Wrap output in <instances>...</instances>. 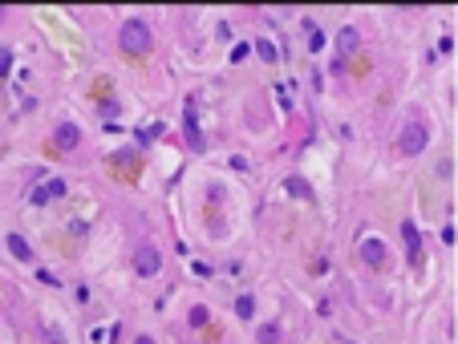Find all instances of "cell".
Wrapping results in <instances>:
<instances>
[{"mask_svg":"<svg viewBox=\"0 0 458 344\" xmlns=\"http://www.w3.org/2000/svg\"><path fill=\"white\" fill-rule=\"evenodd\" d=\"M183 138H186V146H191L195 154H203V150H207V142H203V130H199V118H195V101H186V114H183Z\"/></svg>","mask_w":458,"mask_h":344,"instance_id":"obj_9","label":"cell"},{"mask_svg":"<svg viewBox=\"0 0 458 344\" xmlns=\"http://www.w3.org/2000/svg\"><path fill=\"white\" fill-rule=\"evenodd\" d=\"M134 344H158V341H154L150 332H142V336H134Z\"/></svg>","mask_w":458,"mask_h":344,"instance_id":"obj_20","label":"cell"},{"mask_svg":"<svg viewBox=\"0 0 458 344\" xmlns=\"http://www.w3.org/2000/svg\"><path fill=\"white\" fill-rule=\"evenodd\" d=\"M280 341H284L280 320H264V324H256V344H280Z\"/></svg>","mask_w":458,"mask_h":344,"instance_id":"obj_11","label":"cell"},{"mask_svg":"<svg viewBox=\"0 0 458 344\" xmlns=\"http://www.w3.org/2000/svg\"><path fill=\"white\" fill-rule=\"evenodd\" d=\"M118 49L126 53V57H146L150 49H154V33H150V25L146 21H122V29H118Z\"/></svg>","mask_w":458,"mask_h":344,"instance_id":"obj_1","label":"cell"},{"mask_svg":"<svg viewBox=\"0 0 458 344\" xmlns=\"http://www.w3.org/2000/svg\"><path fill=\"white\" fill-rule=\"evenodd\" d=\"M402 243H406V259H410V267H422V231H418V223L406 219L402 223Z\"/></svg>","mask_w":458,"mask_h":344,"instance_id":"obj_7","label":"cell"},{"mask_svg":"<svg viewBox=\"0 0 458 344\" xmlns=\"http://www.w3.org/2000/svg\"><path fill=\"white\" fill-rule=\"evenodd\" d=\"M248 53H252V45H235V53H231V61H243Z\"/></svg>","mask_w":458,"mask_h":344,"instance_id":"obj_19","label":"cell"},{"mask_svg":"<svg viewBox=\"0 0 458 344\" xmlns=\"http://www.w3.org/2000/svg\"><path fill=\"white\" fill-rule=\"evenodd\" d=\"M361 49V33H357V25H345V29H337V61L341 65H349V57Z\"/></svg>","mask_w":458,"mask_h":344,"instance_id":"obj_8","label":"cell"},{"mask_svg":"<svg viewBox=\"0 0 458 344\" xmlns=\"http://www.w3.org/2000/svg\"><path fill=\"white\" fill-rule=\"evenodd\" d=\"M186 324H191V328H207V324H211V308H207V304H191V308H186Z\"/></svg>","mask_w":458,"mask_h":344,"instance_id":"obj_13","label":"cell"},{"mask_svg":"<svg viewBox=\"0 0 458 344\" xmlns=\"http://www.w3.org/2000/svg\"><path fill=\"white\" fill-rule=\"evenodd\" d=\"M4 247H8V256L16 259V263H33V247H29V239L25 235H16V231H8V239H4Z\"/></svg>","mask_w":458,"mask_h":344,"instance_id":"obj_10","label":"cell"},{"mask_svg":"<svg viewBox=\"0 0 458 344\" xmlns=\"http://www.w3.org/2000/svg\"><path fill=\"white\" fill-rule=\"evenodd\" d=\"M53 146L65 150V154H73V150L82 146V126H77V122H57V126H53Z\"/></svg>","mask_w":458,"mask_h":344,"instance_id":"obj_6","label":"cell"},{"mask_svg":"<svg viewBox=\"0 0 458 344\" xmlns=\"http://www.w3.org/2000/svg\"><path fill=\"white\" fill-rule=\"evenodd\" d=\"M97 110H101V114H106V118H114V114H118V101H110V97H106V101H101V106H97Z\"/></svg>","mask_w":458,"mask_h":344,"instance_id":"obj_18","label":"cell"},{"mask_svg":"<svg viewBox=\"0 0 458 344\" xmlns=\"http://www.w3.org/2000/svg\"><path fill=\"white\" fill-rule=\"evenodd\" d=\"M4 21H8V8H4V4H0V25H4Z\"/></svg>","mask_w":458,"mask_h":344,"instance_id":"obj_21","label":"cell"},{"mask_svg":"<svg viewBox=\"0 0 458 344\" xmlns=\"http://www.w3.org/2000/svg\"><path fill=\"white\" fill-rule=\"evenodd\" d=\"M300 29H304V45H309V53H321V49H324V29H321V25H317V21H304Z\"/></svg>","mask_w":458,"mask_h":344,"instance_id":"obj_12","label":"cell"},{"mask_svg":"<svg viewBox=\"0 0 458 344\" xmlns=\"http://www.w3.org/2000/svg\"><path fill=\"white\" fill-rule=\"evenodd\" d=\"M252 53H256V57H260L264 65H276V57H280V53H276V45L268 41V37H256V45H252Z\"/></svg>","mask_w":458,"mask_h":344,"instance_id":"obj_14","label":"cell"},{"mask_svg":"<svg viewBox=\"0 0 458 344\" xmlns=\"http://www.w3.org/2000/svg\"><path fill=\"white\" fill-rule=\"evenodd\" d=\"M130 267H134L138 280H154V275L162 271V251H158L154 243H142V247H134V256H130Z\"/></svg>","mask_w":458,"mask_h":344,"instance_id":"obj_3","label":"cell"},{"mask_svg":"<svg viewBox=\"0 0 458 344\" xmlns=\"http://www.w3.org/2000/svg\"><path fill=\"white\" fill-rule=\"evenodd\" d=\"M284 191H288V195H296V199H304V203L313 199V186H309L304 178H288V182H284Z\"/></svg>","mask_w":458,"mask_h":344,"instance_id":"obj_16","label":"cell"},{"mask_svg":"<svg viewBox=\"0 0 458 344\" xmlns=\"http://www.w3.org/2000/svg\"><path fill=\"white\" fill-rule=\"evenodd\" d=\"M426 146H430V122L426 118H410L402 126V134H398V154L402 158H422Z\"/></svg>","mask_w":458,"mask_h":344,"instance_id":"obj_2","label":"cell"},{"mask_svg":"<svg viewBox=\"0 0 458 344\" xmlns=\"http://www.w3.org/2000/svg\"><path fill=\"white\" fill-rule=\"evenodd\" d=\"M345 344H353V341H345Z\"/></svg>","mask_w":458,"mask_h":344,"instance_id":"obj_22","label":"cell"},{"mask_svg":"<svg viewBox=\"0 0 458 344\" xmlns=\"http://www.w3.org/2000/svg\"><path fill=\"white\" fill-rule=\"evenodd\" d=\"M69 195V182L65 178H45V182H37L33 191H29V203L33 207H49L53 199H65Z\"/></svg>","mask_w":458,"mask_h":344,"instance_id":"obj_5","label":"cell"},{"mask_svg":"<svg viewBox=\"0 0 458 344\" xmlns=\"http://www.w3.org/2000/svg\"><path fill=\"white\" fill-rule=\"evenodd\" d=\"M235 316H239V320H256V296H252V292H243V296L235 300Z\"/></svg>","mask_w":458,"mask_h":344,"instance_id":"obj_15","label":"cell"},{"mask_svg":"<svg viewBox=\"0 0 458 344\" xmlns=\"http://www.w3.org/2000/svg\"><path fill=\"white\" fill-rule=\"evenodd\" d=\"M12 73V49H0V82Z\"/></svg>","mask_w":458,"mask_h":344,"instance_id":"obj_17","label":"cell"},{"mask_svg":"<svg viewBox=\"0 0 458 344\" xmlns=\"http://www.w3.org/2000/svg\"><path fill=\"white\" fill-rule=\"evenodd\" d=\"M357 259L365 263L369 271H385V267H389V247H385L381 239H373V235H369V239L357 243Z\"/></svg>","mask_w":458,"mask_h":344,"instance_id":"obj_4","label":"cell"}]
</instances>
